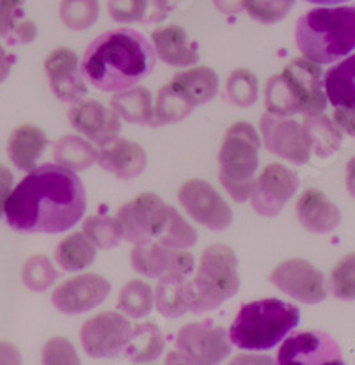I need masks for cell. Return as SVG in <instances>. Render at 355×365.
<instances>
[{
	"instance_id": "23",
	"label": "cell",
	"mask_w": 355,
	"mask_h": 365,
	"mask_svg": "<svg viewBox=\"0 0 355 365\" xmlns=\"http://www.w3.org/2000/svg\"><path fill=\"white\" fill-rule=\"evenodd\" d=\"M49 145L46 133L34 124H21L14 128L7 140V155L16 169L31 173Z\"/></svg>"
},
{
	"instance_id": "31",
	"label": "cell",
	"mask_w": 355,
	"mask_h": 365,
	"mask_svg": "<svg viewBox=\"0 0 355 365\" xmlns=\"http://www.w3.org/2000/svg\"><path fill=\"white\" fill-rule=\"evenodd\" d=\"M96 259V245L86 232H71L56 248V261L64 272H80Z\"/></svg>"
},
{
	"instance_id": "26",
	"label": "cell",
	"mask_w": 355,
	"mask_h": 365,
	"mask_svg": "<svg viewBox=\"0 0 355 365\" xmlns=\"http://www.w3.org/2000/svg\"><path fill=\"white\" fill-rule=\"evenodd\" d=\"M107 11L118 24H159L169 13L166 0H107Z\"/></svg>"
},
{
	"instance_id": "16",
	"label": "cell",
	"mask_w": 355,
	"mask_h": 365,
	"mask_svg": "<svg viewBox=\"0 0 355 365\" xmlns=\"http://www.w3.org/2000/svg\"><path fill=\"white\" fill-rule=\"evenodd\" d=\"M130 262L135 272L149 279H159L167 272L189 277L194 272V255L179 248H169L156 240L135 243L130 252Z\"/></svg>"
},
{
	"instance_id": "48",
	"label": "cell",
	"mask_w": 355,
	"mask_h": 365,
	"mask_svg": "<svg viewBox=\"0 0 355 365\" xmlns=\"http://www.w3.org/2000/svg\"><path fill=\"white\" fill-rule=\"evenodd\" d=\"M215 9L222 14H238L245 9V0H211Z\"/></svg>"
},
{
	"instance_id": "1",
	"label": "cell",
	"mask_w": 355,
	"mask_h": 365,
	"mask_svg": "<svg viewBox=\"0 0 355 365\" xmlns=\"http://www.w3.org/2000/svg\"><path fill=\"white\" fill-rule=\"evenodd\" d=\"M87 207L84 182L61 163L32 169L6 202L7 225L21 235H59L82 220Z\"/></svg>"
},
{
	"instance_id": "32",
	"label": "cell",
	"mask_w": 355,
	"mask_h": 365,
	"mask_svg": "<svg viewBox=\"0 0 355 365\" xmlns=\"http://www.w3.org/2000/svg\"><path fill=\"white\" fill-rule=\"evenodd\" d=\"M304 128H306L307 138H309L311 153L320 158H329L341 145V130L327 115H309L304 119Z\"/></svg>"
},
{
	"instance_id": "50",
	"label": "cell",
	"mask_w": 355,
	"mask_h": 365,
	"mask_svg": "<svg viewBox=\"0 0 355 365\" xmlns=\"http://www.w3.org/2000/svg\"><path fill=\"white\" fill-rule=\"evenodd\" d=\"M11 66H13V57L6 52L4 46H0V83L9 76Z\"/></svg>"
},
{
	"instance_id": "10",
	"label": "cell",
	"mask_w": 355,
	"mask_h": 365,
	"mask_svg": "<svg viewBox=\"0 0 355 365\" xmlns=\"http://www.w3.org/2000/svg\"><path fill=\"white\" fill-rule=\"evenodd\" d=\"M178 199L186 213L210 231L221 232L231 225V207L208 181L189 180L183 182Z\"/></svg>"
},
{
	"instance_id": "28",
	"label": "cell",
	"mask_w": 355,
	"mask_h": 365,
	"mask_svg": "<svg viewBox=\"0 0 355 365\" xmlns=\"http://www.w3.org/2000/svg\"><path fill=\"white\" fill-rule=\"evenodd\" d=\"M111 107L123 121L128 123L153 124L155 119L151 93L141 86L114 93V96L111 98Z\"/></svg>"
},
{
	"instance_id": "52",
	"label": "cell",
	"mask_w": 355,
	"mask_h": 365,
	"mask_svg": "<svg viewBox=\"0 0 355 365\" xmlns=\"http://www.w3.org/2000/svg\"><path fill=\"white\" fill-rule=\"evenodd\" d=\"M311 4H320V6H336V4H345L349 0H307Z\"/></svg>"
},
{
	"instance_id": "33",
	"label": "cell",
	"mask_w": 355,
	"mask_h": 365,
	"mask_svg": "<svg viewBox=\"0 0 355 365\" xmlns=\"http://www.w3.org/2000/svg\"><path fill=\"white\" fill-rule=\"evenodd\" d=\"M265 107L269 114L281 115V118H291L302 110L299 94L284 73L270 76L269 82H266Z\"/></svg>"
},
{
	"instance_id": "30",
	"label": "cell",
	"mask_w": 355,
	"mask_h": 365,
	"mask_svg": "<svg viewBox=\"0 0 355 365\" xmlns=\"http://www.w3.org/2000/svg\"><path fill=\"white\" fill-rule=\"evenodd\" d=\"M98 156H100V149L75 133L64 135L54 145V160L75 173L86 170L93 163H98Z\"/></svg>"
},
{
	"instance_id": "47",
	"label": "cell",
	"mask_w": 355,
	"mask_h": 365,
	"mask_svg": "<svg viewBox=\"0 0 355 365\" xmlns=\"http://www.w3.org/2000/svg\"><path fill=\"white\" fill-rule=\"evenodd\" d=\"M11 192H13V174L6 165H0V217H4Z\"/></svg>"
},
{
	"instance_id": "8",
	"label": "cell",
	"mask_w": 355,
	"mask_h": 365,
	"mask_svg": "<svg viewBox=\"0 0 355 365\" xmlns=\"http://www.w3.org/2000/svg\"><path fill=\"white\" fill-rule=\"evenodd\" d=\"M171 207L156 193L149 192L123 204L116 217L123 225L124 240L134 245L159 240L167 227Z\"/></svg>"
},
{
	"instance_id": "46",
	"label": "cell",
	"mask_w": 355,
	"mask_h": 365,
	"mask_svg": "<svg viewBox=\"0 0 355 365\" xmlns=\"http://www.w3.org/2000/svg\"><path fill=\"white\" fill-rule=\"evenodd\" d=\"M36 38H38V27H36V24L32 20L24 18V20H21L20 24L16 25V29L13 31V36H11L9 41L27 45V43L34 41Z\"/></svg>"
},
{
	"instance_id": "6",
	"label": "cell",
	"mask_w": 355,
	"mask_h": 365,
	"mask_svg": "<svg viewBox=\"0 0 355 365\" xmlns=\"http://www.w3.org/2000/svg\"><path fill=\"white\" fill-rule=\"evenodd\" d=\"M261 137L245 121L228 128L219 151V180L236 202H247L256 188Z\"/></svg>"
},
{
	"instance_id": "12",
	"label": "cell",
	"mask_w": 355,
	"mask_h": 365,
	"mask_svg": "<svg viewBox=\"0 0 355 365\" xmlns=\"http://www.w3.org/2000/svg\"><path fill=\"white\" fill-rule=\"evenodd\" d=\"M270 282L288 297L306 305L320 304L327 298L324 273L306 259L295 257L281 262L270 273Z\"/></svg>"
},
{
	"instance_id": "37",
	"label": "cell",
	"mask_w": 355,
	"mask_h": 365,
	"mask_svg": "<svg viewBox=\"0 0 355 365\" xmlns=\"http://www.w3.org/2000/svg\"><path fill=\"white\" fill-rule=\"evenodd\" d=\"M59 16L69 31H87L96 24L100 16V2L98 0H61Z\"/></svg>"
},
{
	"instance_id": "35",
	"label": "cell",
	"mask_w": 355,
	"mask_h": 365,
	"mask_svg": "<svg viewBox=\"0 0 355 365\" xmlns=\"http://www.w3.org/2000/svg\"><path fill=\"white\" fill-rule=\"evenodd\" d=\"M153 305H155V293L142 280H130L118 297V309L131 319L149 316Z\"/></svg>"
},
{
	"instance_id": "20",
	"label": "cell",
	"mask_w": 355,
	"mask_h": 365,
	"mask_svg": "<svg viewBox=\"0 0 355 365\" xmlns=\"http://www.w3.org/2000/svg\"><path fill=\"white\" fill-rule=\"evenodd\" d=\"M98 163L104 170L114 174L118 180H135L148 167V155L137 142L126 138H112L107 144L100 145Z\"/></svg>"
},
{
	"instance_id": "4",
	"label": "cell",
	"mask_w": 355,
	"mask_h": 365,
	"mask_svg": "<svg viewBox=\"0 0 355 365\" xmlns=\"http://www.w3.org/2000/svg\"><path fill=\"white\" fill-rule=\"evenodd\" d=\"M299 307L277 298L256 300L240 307L229 328L233 346L247 351L276 348L299 327Z\"/></svg>"
},
{
	"instance_id": "36",
	"label": "cell",
	"mask_w": 355,
	"mask_h": 365,
	"mask_svg": "<svg viewBox=\"0 0 355 365\" xmlns=\"http://www.w3.org/2000/svg\"><path fill=\"white\" fill-rule=\"evenodd\" d=\"M82 231L91 240L96 248H114L124 238L123 225L118 217H107V215H91L84 220Z\"/></svg>"
},
{
	"instance_id": "39",
	"label": "cell",
	"mask_w": 355,
	"mask_h": 365,
	"mask_svg": "<svg viewBox=\"0 0 355 365\" xmlns=\"http://www.w3.org/2000/svg\"><path fill=\"white\" fill-rule=\"evenodd\" d=\"M226 96L236 107H252L259 98L258 78L249 69H235L226 82Z\"/></svg>"
},
{
	"instance_id": "25",
	"label": "cell",
	"mask_w": 355,
	"mask_h": 365,
	"mask_svg": "<svg viewBox=\"0 0 355 365\" xmlns=\"http://www.w3.org/2000/svg\"><path fill=\"white\" fill-rule=\"evenodd\" d=\"M324 83L332 107L355 108V52L324 73Z\"/></svg>"
},
{
	"instance_id": "24",
	"label": "cell",
	"mask_w": 355,
	"mask_h": 365,
	"mask_svg": "<svg viewBox=\"0 0 355 365\" xmlns=\"http://www.w3.org/2000/svg\"><path fill=\"white\" fill-rule=\"evenodd\" d=\"M171 86L181 93L194 107L208 103L219 93V76L208 66H196L186 71L176 73L171 78Z\"/></svg>"
},
{
	"instance_id": "43",
	"label": "cell",
	"mask_w": 355,
	"mask_h": 365,
	"mask_svg": "<svg viewBox=\"0 0 355 365\" xmlns=\"http://www.w3.org/2000/svg\"><path fill=\"white\" fill-rule=\"evenodd\" d=\"M43 364L54 365V364H80L79 355H76V349L68 339L64 337H52L50 341L45 342L43 346Z\"/></svg>"
},
{
	"instance_id": "11",
	"label": "cell",
	"mask_w": 355,
	"mask_h": 365,
	"mask_svg": "<svg viewBox=\"0 0 355 365\" xmlns=\"http://www.w3.org/2000/svg\"><path fill=\"white\" fill-rule=\"evenodd\" d=\"M259 131L265 148L276 156L296 165L309 162L311 145L304 123L266 112L259 119Z\"/></svg>"
},
{
	"instance_id": "9",
	"label": "cell",
	"mask_w": 355,
	"mask_h": 365,
	"mask_svg": "<svg viewBox=\"0 0 355 365\" xmlns=\"http://www.w3.org/2000/svg\"><path fill=\"white\" fill-rule=\"evenodd\" d=\"M131 331L134 327L128 316H124L123 312L107 310L89 317L82 324L80 342L84 351L93 359H112L126 349Z\"/></svg>"
},
{
	"instance_id": "2",
	"label": "cell",
	"mask_w": 355,
	"mask_h": 365,
	"mask_svg": "<svg viewBox=\"0 0 355 365\" xmlns=\"http://www.w3.org/2000/svg\"><path fill=\"white\" fill-rule=\"evenodd\" d=\"M156 57L155 46L142 32L121 27L89 43L82 56V71L100 93H119L151 75Z\"/></svg>"
},
{
	"instance_id": "7",
	"label": "cell",
	"mask_w": 355,
	"mask_h": 365,
	"mask_svg": "<svg viewBox=\"0 0 355 365\" xmlns=\"http://www.w3.org/2000/svg\"><path fill=\"white\" fill-rule=\"evenodd\" d=\"M233 342L229 330L215 327L214 321L189 323L178 331L176 349L169 355L167 364H221L231 355Z\"/></svg>"
},
{
	"instance_id": "45",
	"label": "cell",
	"mask_w": 355,
	"mask_h": 365,
	"mask_svg": "<svg viewBox=\"0 0 355 365\" xmlns=\"http://www.w3.org/2000/svg\"><path fill=\"white\" fill-rule=\"evenodd\" d=\"M332 121L336 123V126H338L343 133L355 138V108L336 107L334 114H332Z\"/></svg>"
},
{
	"instance_id": "14",
	"label": "cell",
	"mask_w": 355,
	"mask_h": 365,
	"mask_svg": "<svg viewBox=\"0 0 355 365\" xmlns=\"http://www.w3.org/2000/svg\"><path fill=\"white\" fill-rule=\"evenodd\" d=\"M295 170L283 163H270L256 178V188L251 197L252 210L266 218L277 217L299 188Z\"/></svg>"
},
{
	"instance_id": "15",
	"label": "cell",
	"mask_w": 355,
	"mask_h": 365,
	"mask_svg": "<svg viewBox=\"0 0 355 365\" xmlns=\"http://www.w3.org/2000/svg\"><path fill=\"white\" fill-rule=\"evenodd\" d=\"M112 291V284L96 273H82L62 282L52 293V304L66 316H76L101 305Z\"/></svg>"
},
{
	"instance_id": "41",
	"label": "cell",
	"mask_w": 355,
	"mask_h": 365,
	"mask_svg": "<svg viewBox=\"0 0 355 365\" xmlns=\"http://www.w3.org/2000/svg\"><path fill=\"white\" fill-rule=\"evenodd\" d=\"M156 242L169 248H179V250H186L189 247H194L197 242V231L178 213L174 207H171V217L167 222V227L164 235L160 236Z\"/></svg>"
},
{
	"instance_id": "49",
	"label": "cell",
	"mask_w": 355,
	"mask_h": 365,
	"mask_svg": "<svg viewBox=\"0 0 355 365\" xmlns=\"http://www.w3.org/2000/svg\"><path fill=\"white\" fill-rule=\"evenodd\" d=\"M21 355L11 342H0V364H20Z\"/></svg>"
},
{
	"instance_id": "5",
	"label": "cell",
	"mask_w": 355,
	"mask_h": 365,
	"mask_svg": "<svg viewBox=\"0 0 355 365\" xmlns=\"http://www.w3.org/2000/svg\"><path fill=\"white\" fill-rule=\"evenodd\" d=\"M240 289L238 259L228 245L215 243L204 248L192 279H186V304L196 314L219 309Z\"/></svg>"
},
{
	"instance_id": "18",
	"label": "cell",
	"mask_w": 355,
	"mask_h": 365,
	"mask_svg": "<svg viewBox=\"0 0 355 365\" xmlns=\"http://www.w3.org/2000/svg\"><path fill=\"white\" fill-rule=\"evenodd\" d=\"M71 126L96 145H104L116 138L121 131V118L112 107H105L96 100H80L68 112Z\"/></svg>"
},
{
	"instance_id": "21",
	"label": "cell",
	"mask_w": 355,
	"mask_h": 365,
	"mask_svg": "<svg viewBox=\"0 0 355 365\" xmlns=\"http://www.w3.org/2000/svg\"><path fill=\"white\" fill-rule=\"evenodd\" d=\"M296 218L306 231L329 235L341 224V211L320 190H306L296 202Z\"/></svg>"
},
{
	"instance_id": "27",
	"label": "cell",
	"mask_w": 355,
	"mask_h": 365,
	"mask_svg": "<svg viewBox=\"0 0 355 365\" xmlns=\"http://www.w3.org/2000/svg\"><path fill=\"white\" fill-rule=\"evenodd\" d=\"M186 279L189 277L176 272H167L159 277V284L155 289V305L164 317L176 319L189 312L185 291Z\"/></svg>"
},
{
	"instance_id": "22",
	"label": "cell",
	"mask_w": 355,
	"mask_h": 365,
	"mask_svg": "<svg viewBox=\"0 0 355 365\" xmlns=\"http://www.w3.org/2000/svg\"><path fill=\"white\" fill-rule=\"evenodd\" d=\"M151 41L156 56L166 64L186 68V66H194L199 61L197 43L190 41L185 29L178 27V25L156 29L151 34Z\"/></svg>"
},
{
	"instance_id": "3",
	"label": "cell",
	"mask_w": 355,
	"mask_h": 365,
	"mask_svg": "<svg viewBox=\"0 0 355 365\" xmlns=\"http://www.w3.org/2000/svg\"><path fill=\"white\" fill-rule=\"evenodd\" d=\"M295 43L306 59L332 64L355 50V6L314 7L295 25Z\"/></svg>"
},
{
	"instance_id": "42",
	"label": "cell",
	"mask_w": 355,
	"mask_h": 365,
	"mask_svg": "<svg viewBox=\"0 0 355 365\" xmlns=\"http://www.w3.org/2000/svg\"><path fill=\"white\" fill-rule=\"evenodd\" d=\"M295 6V0H245V11L252 20L272 25L284 20Z\"/></svg>"
},
{
	"instance_id": "44",
	"label": "cell",
	"mask_w": 355,
	"mask_h": 365,
	"mask_svg": "<svg viewBox=\"0 0 355 365\" xmlns=\"http://www.w3.org/2000/svg\"><path fill=\"white\" fill-rule=\"evenodd\" d=\"M25 0H0V38L11 39L16 25L24 20Z\"/></svg>"
},
{
	"instance_id": "38",
	"label": "cell",
	"mask_w": 355,
	"mask_h": 365,
	"mask_svg": "<svg viewBox=\"0 0 355 365\" xmlns=\"http://www.w3.org/2000/svg\"><path fill=\"white\" fill-rule=\"evenodd\" d=\"M57 280V269L46 255L36 254L25 261L21 268V282L32 293H43Z\"/></svg>"
},
{
	"instance_id": "40",
	"label": "cell",
	"mask_w": 355,
	"mask_h": 365,
	"mask_svg": "<svg viewBox=\"0 0 355 365\" xmlns=\"http://www.w3.org/2000/svg\"><path fill=\"white\" fill-rule=\"evenodd\" d=\"M327 287L338 300H355V252L345 255L332 268Z\"/></svg>"
},
{
	"instance_id": "51",
	"label": "cell",
	"mask_w": 355,
	"mask_h": 365,
	"mask_svg": "<svg viewBox=\"0 0 355 365\" xmlns=\"http://www.w3.org/2000/svg\"><path fill=\"white\" fill-rule=\"evenodd\" d=\"M345 182H346V190H349V193L355 199V156L349 163H346Z\"/></svg>"
},
{
	"instance_id": "29",
	"label": "cell",
	"mask_w": 355,
	"mask_h": 365,
	"mask_svg": "<svg viewBox=\"0 0 355 365\" xmlns=\"http://www.w3.org/2000/svg\"><path fill=\"white\" fill-rule=\"evenodd\" d=\"M166 348V337L156 323H141L134 328L124 353L135 364L155 362Z\"/></svg>"
},
{
	"instance_id": "19",
	"label": "cell",
	"mask_w": 355,
	"mask_h": 365,
	"mask_svg": "<svg viewBox=\"0 0 355 365\" xmlns=\"http://www.w3.org/2000/svg\"><path fill=\"white\" fill-rule=\"evenodd\" d=\"M284 75L294 83L296 94L300 98L304 118L309 115L324 114L327 107V93H325L324 73H321L320 64L309 59H294L284 68Z\"/></svg>"
},
{
	"instance_id": "13",
	"label": "cell",
	"mask_w": 355,
	"mask_h": 365,
	"mask_svg": "<svg viewBox=\"0 0 355 365\" xmlns=\"http://www.w3.org/2000/svg\"><path fill=\"white\" fill-rule=\"evenodd\" d=\"M338 342L321 330L296 331L281 344L277 364L281 365H324L341 364Z\"/></svg>"
},
{
	"instance_id": "17",
	"label": "cell",
	"mask_w": 355,
	"mask_h": 365,
	"mask_svg": "<svg viewBox=\"0 0 355 365\" xmlns=\"http://www.w3.org/2000/svg\"><path fill=\"white\" fill-rule=\"evenodd\" d=\"M45 71L54 94L61 101L73 105L86 98L87 83L82 71V59H79L73 50L61 46L50 52L45 59Z\"/></svg>"
},
{
	"instance_id": "34",
	"label": "cell",
	"mask_w": 355,
	"mask_h": 365,
	"mask_svg": "<svg viewBox=\"0 0 355 365\" xmlns=\"http://www.w3.org/2000/svg\"><path fill=\"white\" fill-rule=\"evenodd\" d=\"M194 108L196 107L181 93H178L171 83H167L156 94V101L153 105V114H155L153 124L160 126V124L179 123L189 118Z\"/></svg>"
}]
</instances>
